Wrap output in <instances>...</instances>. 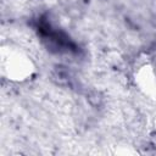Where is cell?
I'll return each instance as SVG.
<instances>
[{"label": "cell", "mask_w": 156, "mask_h": 156, "mask_svg": "<svg viewBox=\"0 0 156 156\" xmlns=\"http://www.w3.org/2000/svg\"><path fill=\"white\" fill-rule=\"evenodd\" d=\"M38 32L40 33L43 40H45L50 48H54L57 51L74 50V45L69 40V38L67 35H65L62 32L57 30L56 28H52L50 23H48L45 21L39 22Z\"/></svg>", "instance_id": "1"}]
</instances>
